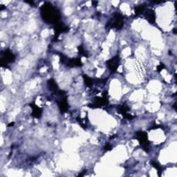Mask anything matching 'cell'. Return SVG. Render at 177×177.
I'll return each instance as SVG.
<instances>
[{
    "label": "cell",
    "mask_w": 177,
    "mask_h": 177,
    "mask_svg": "<svg viewBox=\"0 0 177 177\" xmlns=\"http://www.w3.org/2000/svg\"><path fill=\"white\" fill-rule=\"evenodd\" d=\"M42 17L47 23L58 24L60 15L59 11L49 3H46L41 8Z\"/></svg>",
    "instance_id": "1"
},
{
    "label": "cell",
    "mask_w": 177,
    "mask_h": 177,
    "mask_svg": "<svg viewBox=\"0 0 177 177\" xmlns=\"http://www.w3.org/2000/svg\"><path fill=\"white\" fill-rule=\"evenodd\" d=\"M124 25V17L120 13H114L109 22H108L107 26L111 29L120 30L122 29Z\"/></svg>",
    "instance_id": "2"
},
{
    "label": "cell",
    "mask_w": 177,
    "mask_h": 177,
    "mask_svg": "<svg viewBox=\"0 0 177 177\" xmlns=\"http://www.w3.org/2000/svg\"><path fill=\"white\" fill-rule=\"evenodd\" d=\"M137 139L140 142V144L143 150L147 152L150 150V142L148 141V136L145 131H138L137 133Z\"/></svg>",
    "instance_id": "3"
},
{
    "label": "cell",
    "mask_w": 177,
    "mask_h": 177,
    "mask_svg": "<svg viewBox=\"0 0 177 177\" xmlns=\"http://www.w3.org/2000/svg\"><path fill=\"white\" fill-rule=\"evenodd\" d=\"M106 64H107L108 69H109L110 71H112V73L116 72V71H117L120 64L119 56L118 55H116V56L112 57V59L107 60Z\"/></svg>",
    "instance_id": "4"
},
{
    "label": "cell",
    "mask_w": 177,
    "mask_h": 177,
    "mask_svg": "<svg viewBox=\"0 0 177 177\" xmlns=\"http://www.w3.org/2000/svg\"><path fill=\"white\" fill-rule=\"evenodd\" d=\"M15 59H16V57H15L14 54L9 49H7L4 51L3 57H2V64H4V63L6 64H8V63L12 62Z\"/></svg>",
    "instance_id": "5"
},
{
    "label": "cell",
    "mask_w": 177,
    "mask_h": 177,
    "mask_svg": "<svg viewBox=\"0 0 177 177\" xmlns=\"http://www.w3.org/2000/svg\"><path fill=\"white\" fill-rule=\"evenodd\" d=\"M145 18L151 24H154L156 21L155 12L151 9H146L143 12Z\"/></svg>",
    "instance_id": "6"
},
{
    "label": "cell",
    "mask_w": 177,
    "mask_h": 177,
    "mask_svg": "<svg viewBox=\"0 0 177 177\" xmlns=\"http://www.w3.org/2000/svg\"><path fill=\"white\" fill-rule=\"evenodd\" d=\"M57 104L58 106H59L60 111L63 113L67 112L68 109H69V105H68L67 98L66 96L62 97L61 99L57 102Z\"/></svg>",
    "instance_id": "7"
},
{
    "label": "cell",
    "mask_w": 177,
    "mask_h": 177,
    "mask_svg": "<svg viewBox=\"0 0 177 177\" xmlns=\"http://www.w3.org/2000/svg\"><path fill=\"white\" fill-rule=\"evenodd\" d=\"M47 85H48V87H49V90L51 92L54 93H57V92H59V89H58V86L54 79H50L48 80Z\"/></svg>",
    "instance_id": "8"
},
{
    "label": "cell",
    "mask_w": 177,
    "mask_h": 177,
    "mask_svg": "<svg viewBox=\"0 0 177 177\" xmlns=\"http://www.w3.org/2000/svg\"><path fill=\"white\" fill-rule=\"evenodd\" d=\"M67 27L64 26V25L62 24H57L56 26L55 27V38H57V37L59 36V35L61 33H64L67 31Z\"/></svg>",
    "instance_id": "9"
},
{
    "label": "cell",
    "mask_w": 177,
    "mask_h": 177,
    "mask_svg": "<svg viewBox=\"0 0 177 177\" xmlns=\"http://www.w3.org/2000/svg\"><path fill=\"white\" fill-rule=\"evenodd\" d=\"M30 106H31L33 109V116L35 118H40V116L42 114L41 109L39 108L37 105H35L34 104H31Z\"/></svg>",
    "instance_id": "10"
},
{
    "label": "cell",
    "mask_w": 177,
    "mask_h": 177,
    "mask_svg": "<svg viewBox=\"0 0 177 177\" xmlns=\"http://www.w3.org/2000/svg\"><path fill=\"white\" fill-rule=\"evenodd\" d=\"M83 79H84V82L85 85L87 87H91L93 85V80L91 78H89L87 75H83Z\"/></svg>",
    "instance_id": "11"
},
{
    "label": "cell",
    "mask_w": 177,
    "mask_h": 177,
    "mask_svg": "<svg viewBox=\"0 0 177 177\" xmlns=\"http://www.w3.org/2000/svg\"><path fill=\"white\" fill-rule=\"evenodd\" d=\"M145 10H146V6H143V5H142V6H136V7H135V9H134L135 13H136V16H139V15L143 13L144 11H145Z\"/></svg>",
    "instance_id": "12"
},
{
    "label": "cell",
    "mask_w": 177,
    "mask_h": 177,
    "mask_svg": "<svg viewBox=\"0 0 177 177\" xmlns=\"http://www.w3.org/2000/svg\"><path fill=\"white\" fill-rule=\"evenodd\" d=\"M151 164H152V165L154 166V168L156 169V170L158 171V175L160 176L161 172H162V168H161V167L160 165H159L157 163H156V162H155V161H152V162H151Z\"/></svg>",
    "instance_id": "13"
},
{
    "label": "cell",
    "mask_w": 177,
    "mask_h": 177,
    "mask_svg": "<svg viewBox=\"0 0 177 177\" xmlns=\"http://www.w3.org/2000/svg\"><path fill=\"white\" fill-rule=\"evenodd\" d=\"M78 50H79V53L82 55L83 56H85V57H87V52L85 51V50L84 49V48L82 47V46H79L78 47Z\"/></svg>",
    "instance_id": "14"
},
{
    "label": "cell",
    "mask_w": 177,
    "mask_h": 177,
    "mask_svg": "<svg viewBox=\"0 0 177 177\" xmlns=\"http://www.w3.org/2000/svg\"><path fill=\"white\" fill-rule=\"evenodd\" d=\"M164 68H165V66H164L163 64H161L160 65H158L157 67V71L158 72H160L164 69Z\"/></svg>",
    "instance_id": "15"
},
{
    "label": "cell",
    "mask_w": 177,
    "mask_h": 177,
    "mask_svg": "<svg viewBox=\"0 0 177 177\" xmlns=\"http://www.w3.org/2000/svg\"><path fill=\"white\" fill-rule=\"evenodd\" d=\"M112 146H111L110 145H105V150L106 151H109V150H112Z\"/></svg>",
    "instance_id": "16"
}]
</instances>
